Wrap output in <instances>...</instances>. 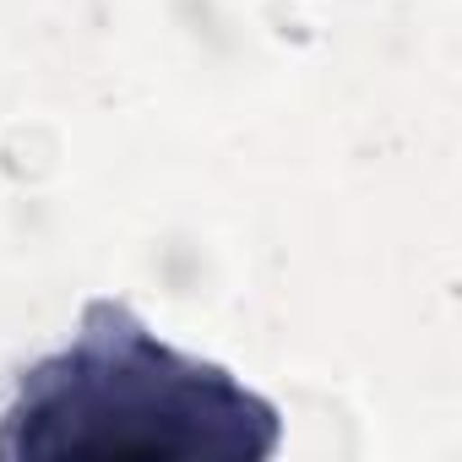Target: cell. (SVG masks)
<instances>
[{"mask_svg": "<svg viewBox=\"0 0 462 462\" xmlns=\"http://www.w3.org/2000/svg\"><path fill=\"white\" fill-rule=\"evenodd\" d=\"M273 408L223 370L163 348L120 305H93L82 343L23 375L6 457H251L273 451Z\"/></svg>", "mask_w": 462, "mask_h": 462, "instance_id": "6da1fadb", "label": "cell"}]
</instances>
